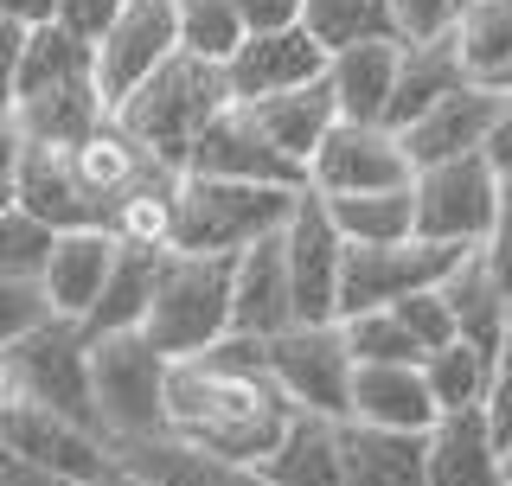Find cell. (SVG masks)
<instances>
[{
  "instance_id": "46",
  "label": "cell",
  "mask_w": 512,
  "mask_h": 486,
  "mask_svg": "<svg viewBox=\"0 0 512 486\" xmlns=\"http://www.w3.org/2000/svg\"><path fill=\"white\" fill-rule=\"evenodd\" d=\"M20 205V135H0V212H13Z\"/></svg>"
},
{
  "instance_id": "36",
  "label": "cell",
  "mask_w": 512,
  "mask_h": 486,
  "mask_svg": "<svg viewBox=\"0 0 512 486\" xmlns=\"http://www.w3.org/2000/svg\"><path fill=\"white\" fill-rule=\"evenodd\" d=\"M45 256H52V231H45V224H32L20 205L0 212V275H26V282H39Z\"/></svg>"
},
{
  "instance_id": "28",
  "label": "cell",
  "mask_w": 512,
  "mask_h": 486,
  "mask_svg": "<svg viewBox=\"0 0 512 486\" xmlns=\"http://www.w3.org/2000/svg\"><path fill=\"white\" fill-rule=\"evenodd\" d=\"M448 39H455L468 84H487V90L512 84V0H468L448 26Z\"/></svg>"
},
{
  "instance_id": "38",
  "label": "cell",
  "mask_w": 512,
  "mask_h": 486,
  "mask_svg": "<svg viewBox=\"0 0 512 486\" xmlns=\"http://www.w3.org/2000/svg\"><path fill=\"white\" fill-rule=\"evenodd\" d=\"M397 320H404V333L423 346V359L429 352H442V346H455V320H448V301H442V288H429V295H410V301H397L391 307Z\"/></svg>"
},
{
  "instance_id": "49",
  "label": "cell",
  "mask_w": 512,
  "mask_h": 486,
  "mask_svg": "<svg viewBox=\"0 0 512 486\" xmlns=\"http://www.w3.org/2000/svg\"><path fill=\"white\" fill-rule=\"evenodd\" d=\"M96 486H135V480H128V474H122V467H116V474H109V480H96Z\"/></svg>"
},
{
  "instance_id": "47",
  "label": "cell",
  "mask_w": 512,
  "mask_h": 486,
  "mask_svg": "<svg viewBox=\"0 0 512 486\" xmlns=\"http://www.w3.org/2000/svg\"><path fill=\"white\" fill-rule=\"evenodd\" d=\"M0 486H77V480L45 474V467H32V461H20V455H0Z\"/></svg>"
},
{
  "instance_id": "34",
  "label": "cell",
  "mask_w": 512,
  "mask_h": 486,
  "mask_svg": "<svg viewBox=\"0 0 512 486\" xmlns=\"http://www.w3.org/2000/svg\"><path fill=\"white\" fill-rule=\"evenodd\" d=\"M173 13H180V52L224 71V64L237 58V45H244V20H237L231 0H173Z\"/></svg>"
},
{
  "instance_id": "44",
  "label": "cell",
  "mask_w": 512,
  "mask_h": 486,
  "mask_svg": "<svg viewBox=\"0 0 512 486\" xmlns=\"http://www.w3.org/2000/svg\"><path fill=\"white\" fill-rule=\"evenodd\" d=\"M480 416H487L493 442L512 448V371H493V391H487V403H480Z\"/></svg>"
},
{
  "instance_id": "33",
  "label": "cell",
  "mask_w": 512,
  "mask_h": 486,
  "mask_svg": "<svg viewBox=\"0 0 512 486\" xmlns=\"http://www.w3.org/2000/svg\"><path fill=\"white\" fill-rule=\"evenodd\" d=\"M301 32H308L327 58L352 52V45H372V39H397L384 0H301Z\"/></svg>"
},
{
  "instance_id": "39",
  "label": "cell",
  "mask_w": 512,
  "mask_h": 486,
  "mask_svg": "<svg viewBox=\"0 0 512 486\" xmlns=\"http://www.w3.org/2000/svg\"><path fill=\"white\" fill-rule=\"evenodd\" d=\"M391 7V26H397V39H442L448 26H455V13H461V0H384Z\"/></svg>"
},
{
  "instance_id": "7",
  "label": "cell",
  "mask_w": 512,
  "mask_h": 486,
  "mask_svg": "<svg viewBox=\"0 0 512 486\" xmlns=\"http://www.w3.org/2000/svg\"><path fill=\"white\" fill-rule=\"evenodd\" d=\"M269 378L282 384L295 416H320V423H346L352 416V352L333 327H288L269 339Z\"/></svg>"
},
{
  "instance_id": "41",
  "label": "cell",
  "mask_w": 512,
  "mask_h": 486,
  "mask_svg": "<svg viewBox=\"0 0 512 486\" xmlns=\"http://www.w3.org/2000/svg\"><path fill=\"white\" fill-rule=\"evenodd\" d=\"M480 256L493 263V275L512 288V180H500V199H493V231L480 243Z\"/></svg>"
},
{
  "instance_id": "21",
  "label": "cell",
  "mask_w": 512,
  "mask_h": 486,
  "mask_svg": "<svg viewBox=\"0 0 512 486\" xmlns=\"http://www.w3.org/2000/svg\"><path fill=\"white\" fill-rule=\"evenodd\" d=\"M500 461H506V448L493 442V429H487L480 410L436 416V429L423 435L429 486H500Z\"/></svg>"
},
{
  "instance_id": "40",
  "label": "cell",
  "mask_w": 512,
  "mask_h": 486,
  "mask_svg": "<svg viewBox=\"0 0 512 486\" xmlns=\"http://www.w3.org/2000/svg\"><path fill=\"white\" fill-rule=\"evenodd\" d=\"M128 7V0H58V20L52 26H64L71 39H84V45H96L109 32V20Z\"/></svg>"
},
{
  "instance_id": "5",
  "label": "cell",
  "mask_w": 512,
  "mask_h": 486,
  "mask_svg": "<svg viewBox=\"0 0 512 486\" xmlns=\"http://www.w3.org/2000/svg\"><path fill=\"white\" fill-rule=\"evenodd\" d=\"M167 371L173 359L154 352L141 333L90 339V403L109 448H135L167 435Z\"/></svg>"
},
{
  "instance_id": "24",
  "label": "cell",
  "mask_w": 512,
  "mask_h": 486,
  "mask_svg": "<svg viewBox=\"0 0 512 486\" xmlns=\"http://www.w3.org/2000/svg\"><path fill=\"white\" fill-rule=\"evenodd\" d=\"M397 58H404V39H372V45H352V52L327 58V90L340 122H378L391 109V84H397Z\"/></svg>"
},
{
  "instance_id": "1",
  "label": "cell",
  "mask_w": 512,
  "mask_h": 486,
  "mask_svg": "<svg viewBox=\"0 0 512 486\" xmlns=\"http://www.w3.org/2000/svg\"><path fill=\"white\" fill-rule=\"evenodd\" d=\"M295 410H288L282 384L269 378V346L224 333L199 359H173L167 371V435L186 448H205L218 461L263 467L288 435Z\"/></svg>"
},
{
  "instance_id": "11",
  "label": "cell",
  "mask_w": 512,
  "mask_h": 486,
  "mask_svg": "<svg viewBox=\"0 0 512 486\" xmlns=\"http://www.w3.org/2000/svg\"><path fill=\"white\" fill-rule=\"evenodd\" d=\"M493 199H500V180H493L487 160H455V167H429L410 180V212H416V237L429 243H455V250H480L493 231Z\"/></svg>"
},
{
  "instance_id": "2",
  "label": "cell",
  "mask_w": 512,
  "mask_h": 486,
  "mask_svg": "<svg viewBox=\"0 0 512 486\" xmlns=\"http://www.w3.org/2000/svg\"><path fill=\"white\" fill-rule=\"evenodd\" d=\"M295 199L301 192H282V186H231V180H192V173H180L167 250L244 256V250H256V243H269L282 231Z\"/></svg>"
},
{
  "instance_id": "12",
  "label": "cell",
  "mask_w": 512,
  "mask_h": 486,
  "mask_svg": "<svg viewBox=\"0 0 512 486\" xmlns=\"http://www.w3.org/2000/svg\"><path fill=\"white\" fill-rule=\"evenodd\" d=\"M410 160L404 141L378 122H333V135L320 141L308 160V192L314 199H359V192H410Z\"/></svg>"
},
{
  "instance_id": "4",
  "label": "cell",
  "mask_w": 512,
  "mask_h": 486,
  "mask_svg": "<svg viewBox=\"0 0 512 486\" xmlns=\"http://www.w3.org/2000/svg\"><path fill=\"white\" fill-rule=\"evenodd\" d=\"M224 109H231V90H224V71H212V64H199V58H173V64H160V71L141 84L128 103L116 109V122L128 128V135L148 148L160 167H173V173H186V154H192V141L212 128Z\"/></svg>"
},
{
  "instance_id": "35",
  "label": "cell",
  "mask_w": 512,
  "mask_h": 486,
  "mask_svg": "<svg viewBox=\"0 0 512 486\" xmlns=\"http://www.w3.org/2000/svg\"><path fill=\"white\" fill-rule=\"evenodd\" d=\"M340 339L352 352V365H423V346L404 333V320L391 307H372V314H346Z\"/></svg>"
},
{
  "instance_id": "27",
  "label": "cell",
  "mask_w": 512,
  "mask_h": 486,
  "mask_svg": "<svg viewBox=\"0 0 512 486\" xmlns=\"http://www.w3.org/2000/svg\"><path fill=\"white\" fill-rule=\"evenodd\" d=\"M250 116L301 167V180H308V160L320 154V141L333 135L340 109H333V90H327V77H320V84H308V90H288V96H269V103H250Z\"/></svg>"
},
{
  "instance_id": "52",
  "label": "cell",
  "mask_w": 512,
  "mask_h": 486,
  "mask_svg": "<svg viewBox=\"0 0 512 486\" xmlns=\"http://www.w3.org/2000/svg\"><path fill=\"white\" fill-rule=\"evenodd\" d=\"M506 90H512V84H506Z\"/></svg>"
},
{
  "instance_id": "42",
  "label": "cell",
  "mask_w": 512,
  "mask_h": 486,
  "mask_svg": "<svg viewBox=\"0 0 512 486\" xmlns=\"http://www.w3.org/2000/svg\"><path fill=\"white\" fill-rule=\"evenodd\" d=\"M237 20H244V39L250 32H288L301 26V0H231Z\"/></svg>"
},
{
  "instance_id": "16",
  "label": "cell",
  "mask_w": 512,
  "mask_h": 486,
  "mask_svg": "<svg viewBox=\"0 0 512 486\" xmlns=\"http://www.w3.org/2000/svg\"><path fill=\"white\" fill-rule=\"evenodd\" d=\"M493 109H500V90L487 84H461L455 96H442L423 122H410L404 135V160L410 173H429V167H455V160H474L487 148V128H493Z\"/></svg>"
},
{
  "instance_id": "14",
  "label": "cell",
  "mask_w": 512,
  "mask_h": 486,
  "mask_svg": "<svg viewBox=\"0 0 512 486\" xmlns=\"http://www.w3.org/2000/svg\"><path fill=\"white\" fill-rule=\"evenodd\" d=\"M186 173H192V180H231V186H282V192H308L301 167L263 135V128H256V116H250L244 103H231L199 141H192Z\"/></svg>"
},
{
  "instance_id": "17",
  "label": "cell",
  "mask_w": 512,
  "mask_h": 486,
  "mask_svg": "<svg viewBox=\"0 0 512 486\" xmlns=\"http://www.w3.org/2000/svg\"><path fill=\"white\" fill-rule=\"evenodd\" d=\"M116 250L122 243L109 231H64V237H52V256H45V269H39V288H45L52 320L84 327V320L96 314V301H103V288H109V269H116Z\"/></svg>"
},
{
  "instance_id": "32",
  "label": "cell",
  "mask_w": 512,
  "mask_h": 486,
  "mask_svg": "<svg viewBox=\"0 0 512 486\" xmlns=\"http://www.w3.org/2000/svg\"><path fill=\"white\" fill-rule=\"evenodd\" d=\"M493 371H500V359L480 352V346H468V339L429 352V359H423V384H429V397H436V416L480 410L487 391H493Z\"/></svg>"
},
{
  "instance_id": "6",
  "label": "cell",
  "mask_w": 512,
  "mask_h": 486,
  "mask_svg": "<svg viewBox=\"0 0 512 486\" xmlns=\"http://www.w3.org/2000/svg\"><path fill=\"white\" fill-rule=\"evenodd\" d=\"M13 371V391L20 403H39V410L71 416L77 429H96V403H90V333L71 327V320H45L39 333H26L20 346L0 352Z\"/></svg>"
},
{
  "instance_id": "8",
  "label": "cell",
  "mask_w": 512,
  "mask_h": 486,
  "mask_svg": "<svg viewBox=\"0 0 512 486\" xmlns=\"http://www.w3.org/2000/svg\"><path fill=\"white\" fill-rule=\"evenodd\" d=\"M276 243H282V269H288L295 327H333L340 320V282H346V243L333 231L327 205L314 192H301Z\"/></svg>"
},
{
  "instance_id": "31",
  "label": "cell",
  "mask_w": 512,
  "mask_h": 486,
  "mask_svg": "<svg viewBox=\"0 0 512 486\" xmlns=\"http://www.w3.org/2000/svg\"><path fill=\"white\" fill-rule=\"evenodd\" d=\"M320 205H327L346 250H384V243L416 237L410 192H359V199H320Z\"/></svg>"
},
{
  "instance_id": "3",
  "label": "cell",
  "mask_w": 512,
  "mask_h": 486,
  "mask_svg": "<svg viewBox=\"0 0 512 486\" xmlns=\"http://www.w3.org/2000/svg\"><path fill=\"white\" fill-rule=\"evenodd\" d=\"M231 269L237 256H186L160 250L154 301L141 320V339L167 359H199L231 333Z\"/></svg>"
},
{
  "instance_id": "23",
  "label": "cell",
  "mask_w": 512,
  "mask_h": 486,
  "mask_svg": "<svg viewBox=\"0 0 512 486\" xmlns=\"http://www.w3.org/2000/svg\"><path fill=\"white\" fill-rule=\"evenodd\" d=\"M116 467L135 486H263L256 467H237V461H218L205 448H186L173 435H154V442H135V448H116Z\"/></svg>"
},
{
  "instance_id": "30",
  "label": "cell",
  "mask_w": 512,
  "mask_h": 486,
  "mask_svg": "<svg viewBox=\"0 0 512 486\" xmlns=\"http://www.w3.org/2000/svg\"><path fill=\"white\" fill-rule=\"evenodd\" d=\"M154 275H160V250L122 243V250H116V269H109V288H103V301H96V314L84 320V333H90V339L141 333L148 301H154Z\"/></svg>"
},
{
  "instance_id": "18",
  "label": "cell",
  "mask_w": 512,
  "mask_h": 486,
  "mask_svg": "<svg viewBox=\"0 0 512 486\" xmlns=\"http://www.w3.org/2000/svg\"><path fill=\"white\" fill-rule=\"evenodd\" d=\"M20 212L32 224H45L52 237L64 231H103V212L77 180L71 154L64 148H26L20 141Z\"/></svg>"
},
{
  "instance_id": "48",
  "label": "cell",
  "mask_w": 512,
  "mask_h": 486,
  "mask_svg": "<svg viewBox=\"0 0 512 486\" xmlns=\"http://www.w3.org/2000/svg\"><path fill=\"white\" fill-rule=\"evenodd\" d=\"M493 359H500V371H512V307H506V327H500V352H493Z\"/></svg>"
},
{
  "instance_id": "37",
  "label": "cell",
  "mask_w": 512,
  "mask_h": 486,
  "mask_svg": "<svg viewBox=\"0 0 512 486\" xmlns=\"http://www.w3.org/2000/svg\"><path fill=\"white\" fill-rule=\"evenodd\" d=\"M45 320H52V307H45V288L26 282V275H0V352L20 346L26 333H39Z\"/></svg>"
},
{
  "instance_id": "15",
  "label": "cell",
  "mask_w": 512,
  "mask_h": 486,
  "mask_svg": "<svg viewBox=\"0 0 512 486\" xmlns=\"http://www.w3.org/2000/svg\"><path fill=\"white\" fill-rule=\"evenodd\" d=\"M327 77V52L308 39L301 26L288 32H250L244 45H237V58L224 64V90H231V103H269V96H288V90H308Z\"/></svg>"
},
{
  "instance_id": "29",
  "label": "cell",
  "mask_w": 512,
  "mask_h": 486,
  "mask_svg": "<svg viewBox=\"0 0 512 486\" xmlns=\"http://www.w3.org/2000/svg\"><path fill=\"white\" fill-rule=\"evenodd\" d=\"M256 474H263V486H340V423L295 416Z\"/></svg>"
},
{
  "instance_id": "22",
  "label": "cell",
  "mask_w": 512,
  "mask_h": 486,
  "mask_svg": "<svg viewBox=\"0 0 512 486\" xmlns=\"http://www.w3.org/2000/svg\"><path fill=\"white\" fill-rule=\"evenodd\" d=\"M468 84V71H461L455 58V39H410L404 58H397V84H391V109H384V128L391 135H404L410 122H423L429 109L442 103V96H455Z\"/></svg>"
},
{
  "instance_id": "25",
  "label": "cell",
  "mask_w": 512,
  "mask_h": 486,
  "mask_svg": "<svg viewBox=\"0 0 512 486\" xmlns=\"http://www.w3.org/2000/svg\"><path fill=\"white\" fill-rule=\"evenodd\" d=\"M340 486H429L423 435H384L365 423H340Z\"/></svg>"
},
{
  "instance_id": "19",
  "label": "cell",
  "mask_w": 512,
  "mask_h": 486,
  "mask_svg": "<svg viewBox=\"0 0 512 486\" xmlns=\"http://www.w3.org/2000/svg\"><path fill=\"white\" fill-rule=\"evenodd\" d=\"M346 423H365L384 435H429L436 429V397L423 384V365H352Z\"/></svg>"
},
{
  "instance_id": "9",
  "label": "cell",
  "mask_w": 512,
  "mask_h": 486,
  "mask_svg": "<svg viewBox=\"0 0 512 486\" xmlns=\"http://www.w3.org/2000/svg\"><path fill=\"white\" fill-rule=\"evenodd\" d=\"M455 243H429V237H404L384 250H346V282H340V320L346 314H372V307H397L410 295H429L461 269Z\"/></svg>"
},
{
  "instance_id": "26",
  "label": "cell",
  "mask_w": 512,
  "mask_h": 486,
  "mask_svg": "<svg viewBox=\"0 0 512 486\" xmlns=\"http://www.w3.org/2000/svg\"><path fill=\"white\" fill-rule=\"evenodd\" d=\"M442 301H448V320H455V339H468V346H480V352H500L512 288L493 275V263L480 250L461 256V269L442 282Z\"/></svg>"
},
{
  "instance_id": "43",
  "label": "cell",
  "mask_w": 512,
  "mask_h": 486,
  "mask_svg": "<svg viewBox=\"0 0 512 486\" xmlns=\"http://www.w3.org/2000/svg\"><path fill=\"white\" fill-rule=\"evenodd\" d=\"M480 160L493 167V180H512V90H500V109H493V128H487Z\"/></svg>"
},
{
  "instance_id": "45",
  "label": "cell",
  "mask_w": 512,
  "mask_h": 486,
  "mask_svg": "<svg viewBox=\"0 0 512 486\" xmlns=\"http://www.w3.org/2000/svg\"><path fill=\"white\" fill-rule=\"evenodd\" d=\"M0 20L20 26V32H39L58 20V0H0Z\"/></svg>"
},
{
  "instance_id": "51",
  "label": "cell",
  "mask_w": 512,
  "mask_h": 486,
  "mask_svg": "<svg viewBox=\"0 0 512 486\" xmlns=\"http://www.w3.org/2000/svg\"><path fill=\"white\" fill-rule=\"evenodd\" d=\"M461 7H468V0H461Z\"/></svg>"
},
{
  "instance_id": "50",
  "label": "cell",
  "mask_w": 512,
  "mask_h": 486,
  "mask_svg": "<svg viewBox=\"0 0 512 486\" xmlns=\"http://www.w3.org/2000/svg\"><path fill=\"white\" fill-rule=\"evenodd\" d=\"M500 486H512V448H506V461H500Z\"/></svg>"
},
{
  "instance_id": "10",
  "label": "cell",
  "mask_w": 512,
  "mask_h": 486,
  "mask_svg": "<svg viewBox=\"0 0 512 486\" xmlns=\"http://www.w3.org/2000/svg\"><path fill=\"white\" fill-rule=\"evenodd\" d=\"M90 52H96V90L116 116L160 64L180 58V13H173V0H128Z\"/></svg>"
},
{
  "instance_id": "13",
  "label": "cell",
  "mask_w": 512,
  "mask_h": 486,
  "mask_svg": "<svg viewBox=\"0 0 512 486\" xmlns=\"http://www.w3.org/2000/svg\"><path fill=\"white\" fill-rule=\"evenodd\" d=\"M0 455H20V461L45 467V474H64L77 486H96L116 474V448L103 435L77 429L71 416L39 410V403H7L0 410Z\"/></svg>"
},
{
  "instance_id": "20",
  "label": "cell",
  "mask_w": 512,
  "mask_h": 486,
  "mask_svg": "<svg viewBox=\"0 0 512 486\" xmlns=\"http://www.w3.org/2000/svg\"><path fill=\"white\" fill-rule=\"evenodd\" d=\"M276 237L244 250L237 269H231V333L256 339V346H269V339H282L295 327V301H288V269H282V243Z\"/></svg>"
}]
</instances>
